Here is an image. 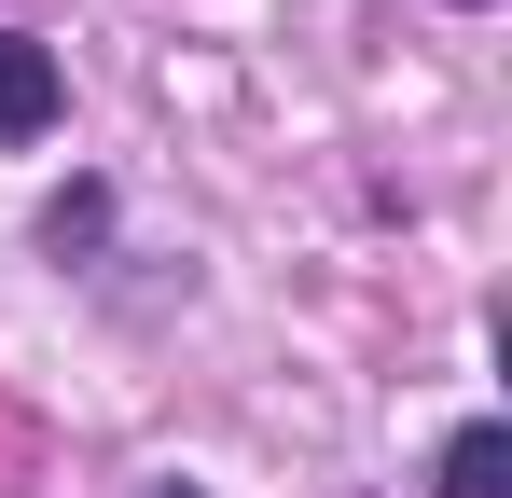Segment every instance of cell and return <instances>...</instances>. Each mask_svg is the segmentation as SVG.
<instances>
[{"label": "cell", "mask_w": 512, "mask_h": 498, "mask_svg": "<svg viewBox=\"0 0 512 498\" xmlns=\"http://www.w3.org/2000/svg\"><path fill=\"white\" fill-rule=\"evenodd\" d=\"M56 97H70V83H56V56H42L28 28H0V153H28V139L56 125Z\"/></svg>", "instance_id": "1"}, {"label": "cell", "mask_w": 512, "mask_h": 498, "mask_svg": "<svg viewBox=\"0 0 512 498\" xmlns=\"http://www.w3.org/2000/svg\"><path fill=\"white\" fill-rule=\"evenodd\" d=\"M429 485H443V498H512V429H499V415H471V429L443 443Z\"/></svg>", "instance_id": "2"}, {"label": "cell", "mask_w": 512, "mask_h": 498, "mask_svg": "<svg viewBox=\"0 0 512 498\" xmlns=\"http://www.w3.org/2000/svg\"><path fill=\"white\" fill-rule=\"evenodd\" d=\"M139 498H208V485H139Z\"/></svg>", "instance_id": "3"}]
</instances>
